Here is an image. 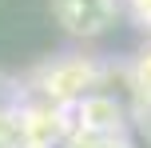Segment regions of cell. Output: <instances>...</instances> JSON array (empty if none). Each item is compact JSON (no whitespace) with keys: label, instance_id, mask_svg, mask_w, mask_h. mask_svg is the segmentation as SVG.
<instances>
[{"label":"cell","instance_id":"obj_4","mask_svg":"<svg viewBox=\"0 0 151 148\" xmlns=\"http://www.w3.org/2000/svg\"><path fill=\"white\" fill-rule=\"evenodd\" d=\"M131 88H135V96L151 108V40L135 52V60H131Z\"/></svg>","mask_w":151,"mask_h":148},{"label":"cell","instance_id":"obj_2","mask_svg":"<svg viewBox=\"0 0 151 148\" xmlns=\"http://www.w3.org/2000/svg\"><path fill=\"white\" fill-rule=\"evenodd\" d=\"M48 12L68 36L96 40L119 20V0H48Z\"/></svg>","mask_w":151,"mask_h":148},{"label":"cell","instance_id":"obj_1","mask_svg":"<svg viewBox=\"0 0 151 148\" xmlns=\"http://www.w3.org/2000/svg\"><path fill=\"white\" fill-rule=\"evenodd\" d=\"M99 76H104V68L91 56L68 52V56H60V60L44 64L36 72V88L44 92L48 104H60L64 108V104H80L91 92H99Z\"/></svg>","mask_w":151,"mask_h":148},{"label":"cell","instance_id":"obj_3","mask_svg":"<svg viewBox=\"0 0 151 148\" xmlns=\"http://www.w3.org/2000/svg\"><path fill=\"white\" fill-rule=\"evenodd\" d=\"M76 124L83 128L88 136H96V140H104V136H115L119 132V120H123V112H119V104L111 100V96H104V92H91L88 100H80L76 104Z\"/></svg>","mask_w":151,"mask_h":148},{"label":"cell","instance_id":"obj_5","mask_svg":"<svg viewBox=\"0 0 151 148\" xmlns=\"http://www.w3.org/2000/svg\"><path fill=\"white\" fill-rule=\"evenodd\" d=\"M119 8H123L143 32H151V0H119Z\"/></svg>","mask_w":151,"mask_h":148}]
</instances>
